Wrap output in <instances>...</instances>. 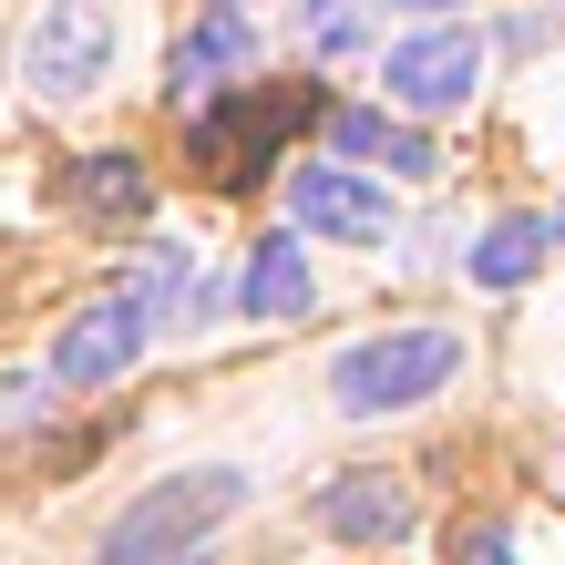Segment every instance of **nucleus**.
<instances>
[{"instance_id":"11","label":"nucleus","mask_w":565,"mask_h":565,"mask_svg":"<svg viewBox=\"0 0 565 565\" xmlns=\"http://www.w3.org/2000/svg\"><path fill=\"white\" fill-rule=\"evenodd\" d=\"M535 257H545V216H504V226H483V237H473L462 268H473V288H524V278H535Z\"/></svg>"},{"instance_id":"16","label":"nucleus","mask_w":565,"mask_h":565,"mask_svg":"<svg viewBox=\"0 0 565 565\" xmlns=\"http://www.w3.org/2000/svg\"><path fill=\"white\" fill-rule=\"evenodd\" d=\"M412 11H452V0H412Z\"/></svg>"},{"instance_id":"6","label":"nucleus","mask_w":565,"mask_h":565,"mask_svg":"<svg viewBox=\"0 0 565 565\" xmlns=\"http://www.w3.org/2000/svg\"><path fill=\"white\" fill-rule=\"evenodd\" d=\"M473 83H483V42L473 31H422V42L391 52V104H412V114H462Z\"/></svg>"},{"instance_id":"12","label":"nucleus","mask_w":565,"mask_h":565,"mask_svg":"<svg viewBox=\"0 0 565 565\" xmlns=\"http://www.w3.org/2000/svg\"><path fill=\"white\" fill-rule=\"evenodd\" d=\"M350 154H371V164H391V175H431V145L412 135V124H391V114H340L329 124Z\"/></svg>"},{"instance_id":"9","label":"nucleus","mask_w":565,"mask_h":565,"mask_svg":"<svg viewBox=\"0 0 565 565\" xmlns=\"http://www.w3.org/2000/svg\"><path fill=\"white\" fill-rule=\"evenodd\" d=\"M62 206L93 216V226H135L154 206V175L135 154H83V164H62Z\"/></svg>"},{"instance_id":"18","label":"nucleus","mask_w":565,"mask_h":565,"mask_svg":"<svg viewBox=\"0 0 565 565\" xmlns=\"http://www.w3.org/2000/svg\"><path fill=\"white\" fill-rule=\"evenodd\" d=\"M555 473H565V452H555Z\"/></svg>"},{"instance_id":"7","label":"nucleus","mask_w":565,"mask_h":565,"mask_svg":"<svg viewBox=\"0 0 565 565\" xmlns=\"http://www.w3.org/2000/svg\"><path fill=\"white\" fill-rule=\"evenodd\" d=\"M288 216L309 226V237H350V247L391 237V195L371 175H340V164H298L288 175Z\"/></svg>"},{"instance_id":"5","label":"nucleus","mask_w":565,"mask_h":565,"mask_svg":"<svg viewBox=\"0 0 565 565\" xmlns=\"http://www.w3.org/2000/svg\"><path fill=\"white\" fill-rule=\"evenodd\" d=\"M145 340H154V298H93V309H73L62 319V340H52V381L62 391H104V381H124L145 360Z\"/></svg>"},{"instance_id":"15","label":"nucleus","mask_w":565,"mask_h":565,"mask_svg":"<svg viewBox=\"0 0 565 565\" xmlns=\"http://www.w3.org/2000/svg\"><path fill=\"white\" fill-rule=\"evenodd\" d=\"M462 565H514V545H504V535L483 524V535H462Z\"/></svg>"},{"instance_id":"4","label":"nucleus","mask_w":565,"mask_h":565,"mask_svg":"<svg viewBox=\"0 0 565 565\" xmlns=\"http://www.w3.org/2000/svg\"><path fill=\"white\" fill-rule=\"evenodd\" d=\"M104 73H114V21H104V11L62 0V11L31 21V42H21V83L42 93V104H83V93H104Z\"/></svg>"},{"instance_id":"2","label":"nucleus","mask_w":565,"mask_h":565,"mask_svg":"<svg viewBox=\"0 0 565 565\" xmlns=\"http://www.w3.org/2000/svg\"><path fill=\"white\" fill-rule=\"evenodd\" d=\"M319 114V93H226V114H206L185 135V154H195V175L206 185H257V175H278V145L298 135V124Z\"/></svg>"},{"instance_id":"8","label":"nucleus","mask_w":565,"mask_h":565,"mask_svg":"<svg viewBox=\"0 0 565 565\" xmlns=\"http://www.w3.org/2000/svg\"><path fill=\"white\" fill-rule=\"evenodd\" d=\"M319 524L340 545H402L412 524H422V504H412L402 473H340V483L319 493Z\"/></svg>"},{"instance_id":"14","label":"nucleus","mask_w":565,"mask_h":565,"mask_svg":"<svg viewBox=\"0 0 565 565\" xmlns=\"http://www.w3.org/2000/svg\"><path fill=\"white\" fill-rule=\"evenodd\" d=\"M298 31H309V52H360L371 42V0H309Z\"/></svg>"},{"instance_id":"10","label":"nucleus","mask_w":565,"mask_h":565,"mask_svg":"<svg viewBox=\"0 0 565 565\" xmlns=\"http://www.w3.org/2000/svg\"><path fill=\"white\" fill-rule=\"evenodd\" d=\"M237 309L247 319H309V257H298V237H268V247L247 257Z\"/></svg>"},{"instance_id":"17","label":"nucleus","mask_w":565,"mask_h":565,"mask_svg":"<svg viewBox=\"0 0 565 565\" xmlns=\"http://www.w3.org/2000/svg\"><path fill=\"white\" fill-rule=\"evenodd\" d=\"M545 237H565V206H555V226H545Z\"/></svg>"},{"instance_id":"1","label":"nucleus","mask_w":565,"mask_h":565,"mask_svg":"<svg viewBox=\"0 0 565 565\" xmlns=\"http://www.w3.org/2000/svg\"><path fill=\"white\" fill-rule=\"evenodd\" d=\"M237 504H247V473H226V462H206V473H164L145 504L114 514V535L93 545V565H185Z\"/></svg>"},{"instance_id":"13","label":"nucleus","mask_w":565,"mask_h":565,"mask_svg":"<svg viewBox=\"0 0 565 565\" xmlns=\"http://www.w3.org/2000/svg\"><path fill=\"white\" fill-rule=\"evenodd\" d=\"M237 62H247V21H226V11H216V21L175 52V73H164V83H175V93H206L216 73H237Z\"/></svg>"},{"instance_id":"3","label":"nucleus","mask_w":565,"mask_h":565,"mask_svg":"<svg viewBox=\"0 0 565 565\" xmlns=\"http://www.w3.org/2000/svg\"><path fill=\"white\" fill-rule=\"evenodd\" d=\"M452 371H462L452 329H391V340H360L340 360V402L350 412H402V402H431Z\"/></svg>"}]
</instances>
